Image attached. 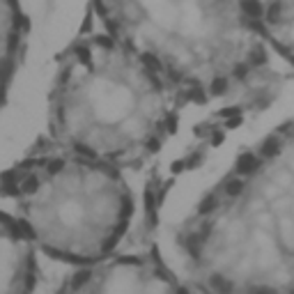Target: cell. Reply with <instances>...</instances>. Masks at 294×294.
Wrapping results in <instances>:
<instances>
[{"label":"cell","mask_w":294,"mask_h":294,"mask_svg":"<svg viewBox=\"0 0 294 294\" xmlns=\"http://www.w3.org/2000/svg\"><path fill=\"white\" fill-rule=\"evenodd\" d=\"M168 83L117 37H94L62 57L53 134L67 152L110 165L138 161L168 127Z\"/></svg>","instance_id":"1"},{"label":"cell","mask_w":294,"mask_h":294,"mask_svg":"<svg viewBox=\"0 0 294 294\" xmlns=\"http://www.w3.org/2000/svg\"><path fill=\"white\" fill-rule=\"evenodd\" d=\"M108 32L175 85L223 88L260 53L242 0H99Z\"/></svg>","instance_id":"2"},{"label":"cell","mask_w":294,"mask_h":294,"mask_svg":"<svg viewBox=\"0 0 294 294\" xmlns=\"http://www.w3.org/2000/svg\"><path fill=\"white\" fill-rule=\"evenodd\" d=\"M16 221L48 255L94 264L122 237L129 193L115 165L69 152L32 163L16 182Z\"/></svg>","instance_id":"3"},{"label":"cell","mask_w":294,"mask_h":294,"mask_svg":"<svg viewBox=\"0 0 294 294\" xmlns=\"http://www.w3.org/2000/svg\"><path fill=\"white\" fill-rule=\"evenodd\" d=\"M81 292H165L177 289L156 264L143 260H99L78 276Z\"/></svg>","instance_id":"4"},{"label":"cell","mask_w":294,"mask_h":294,"mask_svg":"<svg viewBox=\"0 0 294 294\" xmlns=\"http://www.w3.org/2000/svg\"><path fill=\"white\" fill-rule=\"evenodd\" d=\"M32 237L19 221L3 227V289L23 292L32 278Z\"/></svg>","instance_id":"5"},{"label":"cell","mask_w":294,"mask_h":294,"mask_svg":"<svg viewBox=\"0 0 294 294\" xmlns=\"http://www.w3.org/2000/svg\"><path fill=\"white\" fill-rule=\"evenodd\" d=\"M260 26L262 35L294 60V0H271Z\"/></svg>","instance_id":"6"}]
</instances>
